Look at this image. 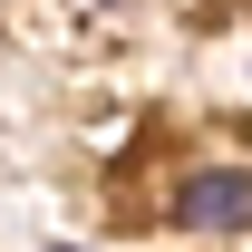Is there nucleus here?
Listing matches in <instances>:
<instances>
[{
	"instance_id": "nucleus-1",
	"label": "nucleus",
	"mask_w": 252,
	"mask_h": 252,
	"mask_svg": "<svg viewBox=\"0 0 252 252\" xmlns=\"http://www.w3.org/2000/svg\"><path fill=\"white\" fill-rule=\"evenodd\" d=\"M175 223H194V233H252V175L243 165L185 175V185H175Z\"/></svg>"
}]
</instances>
